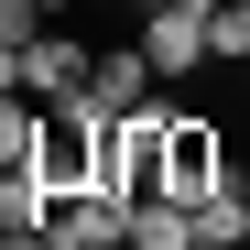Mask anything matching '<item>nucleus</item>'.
<instances>
[{
	"label": "nucleus",
	"instance_id": "9",
	"mask_svg": "<svg viewBox=\"0 0 250 250\" xmlns=\"http://www.w3.org/2000/svg\"><path fill=\"white\" fill-rule=\"evenodd\" d=\"M33 120H44V98H0V174H11V163H33Z\"/></svg>",
	"mask_w": 250,
	"mask_h": 250
},
{
	"label": "nucleus",
	"instance_id": "4",
	"mask_svg": "<svg viewBox=\"0 0 250 250\" xmlns=\"http://www.w3.org/2000/svg\"><path fill=\"white\" fill-rule=\"evenodd\" d=\"M207 22H218V0H152L131 44L152 55V76H196L207 65Z\"/></svg>",
	"mask_w": 250,
	"mask_h": 250
},
{
	"label": "nucleus",
	"instance_id": "14",
	"mask_svg": "<svg viewBox=\"0 0 250 250\" xmlns=\"http://www.w3.org/2000/svg\"><path fill=\"white\" fill-rule=\"evenodd\" d=\"M239 87H250V65H239Z\"/></svg>",
	"mask_w": 250,
	"mask_h": 250
},
{
	"label": "nucleus",
	"instance_id": "12",
	"mask_svg": "<svg viewBox=\"0 0 250 250\" xmlns=\"http://www.w3.org/2000/svg\"><path fill=\"white\" fill-rule=\"evenodd\" d=\"M22 87V44H0V98H11Z\"/></svg>",
	"mask_w": 250,
	"mask_h": 250
},
{
	"label": "nucleus",
	"instance_id": "8",
	"mask_svg": "<svg viewBox=\"0 0 250 250\" xmlns=\"http://www.w3.org/2000/svg\"><path fill=\"white\" fill-rule=\"evenodd\" d=\"M0 229H55V196H44V174H0Z\"/></svg>",
	"mask_w": 250,
	"mask_h": 250
},
{
	"label": "nucleus",
	"instance_id": "1",
	"mask_svg": "<svg viewBox=\"0 0 250 250\" xmlns=\"http://www.w3.org/2000/svg\"><path fill=\"white\" fill-rule=\"evenodd\" d=\"M98 120H109L98 98H44V120H33V163H22V174H44L55 207L98 185Z\"/></svg>",
	"mask_w": 250,
	"mask_h": 250
},
{
	"label": "nucleus",
	"instance_id": "13",
	"mask_svg": "<svg viewBox=\"0 0 250 250\" xmlns=\"http://www.w3.org/2000/svg\"><path fill=\"white\" fill-rule=\"evenodd\" d=\"M44 11H55V22H65V11H76V0H44Z\"/></svg>",
	"mask_w": 250,
	"mask_h": 250
},
{
	"label": "nucleus",
	"instance_id": "10",
	"mask_svg": "<svg viewBox=\"0 0 250 250\" xmlns=\"http://www.w3.org/2000/svg\"><path fill=\"white\" fill-rule=\"evenodd\" d=\"M33 33H55L44 0H0V44H33Z\"/></svg>",
	"mask_w": 250,
	"mask_h": 250
},
{
	"label": "nucleus",
	"instance_id": "5",
	"mask_svg": "<svg viewBox=\"0 0 250 250\" xmlns=\"http://www.w3.org/2000/svg\"><path fill=\"white\" fill-rule=\"evenodd\" d=\"M87 76H98V44H76V33L22 44V98H87Z\"/></svg>",
	"mask_w": 250,
	"mask_h": 250
},
{
	"label": "nucleus",
	"instance_id": "3",
	"mask_svg": "<svg viewBox=\"0 0 250 250\" xmlns=\"http://www.w3.org/2000/svg\"><path fill=\"white\" fill-rule=\"evenodd\" d=\"M218 185H239V163H229V142H218V120H196V109H174V131H163V196H185V207H207Z\"/></svg>",
	"mask_w": 250,
	"mask_h": 250
},
{
	"label": "nucleus",
	"instance_id": "2",
	"mask_svg": "<svg viewBox=\"0 0 250 250\" xmlns=\"http://www.w3.org/2000/svg\"><path fill=\"white\" fill-rule=\"evenodd\" d=\"M163 131H174V109H109L98 120V185L120 207L163 196Z\"/></svg>",
	"mask_w": 250,
	"mask_h": 250
},
{
	"label": "nucleus",
	"instance_id": "6",
	"mask_svg": "<svg viewBox=\"0 0 250 250\" xmlns=\"http://www.w3.org/2000/svg\"><path fill=\"white\" fill-rule=\"evenodd\" d=\"M152 87H163V76H152L142 44H98V76H87V98H98V109H152Z\"/></svg>",
	"mask_w": 250,
	"mask_h": 250
},
{
	"label": "nucleus",
	"instance_id": "7",
	"mask_svg": "<svg viewBox=\"0 0 250 250\" xmlns=\"http://www.w3.org/2000/svg\"><path fill=\"white\" fill-rule=\"evenodd\" d=\"M131 250H196V207L185 196H142L131 207Z\"/></svg>",
	"mask_w": 250,
	"mask_h": 250
},
{
	"label": "nucleus",
	"instance_id": "15",
	"mask_svg": "<svg viewBox=\"0 0 250 250\" xmlns=\"http://www.w3.org/2000/svg\"><path fill=\"white\" fill-rule=\"evenodd\" d=\"M239 250H250V239H239Z\"/></svg>",
	"mask_w": 250,
	"mask_h": 250
},
{
	"label": "nucleus",
	"instance_id": "11",
	"mask_svg": "<svg viewBox=\"0 0 250 250\" xmlns=\"http://www.w3.org/2000/svg\"><path fill=\"white\" fill-rule=\"evenodd\" d=\"M0 250H55V229H0Z\"/></svg>",
	"mask_w": 250,
	"mask_h": 250
}]
</instances>
